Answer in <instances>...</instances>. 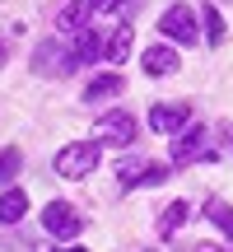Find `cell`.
I'll return each mask as SVG.
<instances>
[{
  "mask_svg": "<svg viewBox=\"0 0 233 252\" xmlns=\"http://www.w3.org/2000/svg\"><path fill=\"white\" fill-rule=\"evenodd\" d=\"M159 182H168V168L163 163H149L145 168V187H159Z\"/></svg>",
  "mask_w": 233,
  "mask_h": 252,
  "instance_id": "18",
  "label": "cell"
},
{
  "mask_svg": "<svg viewBox=\"0 0 233 252\" xmlns=\"http://www.w3.org/2000/svg\"><path fill=\"white\" fill-rule=\"evenodd\" d=\"M187 201H173V206H163V215H159V238H173L182 224H187Z\"/></svg>",
  "mask_w": 233,
  "mask_h": 252,
  "instance_id": "13",
  "label": "cell"
},
{
  "mask_svg": "<svg viewBox=\"0 0 233 252\" xmlns=\"http://www.w3.org/2000/svg\"><path fill=\"white\" fill-rule=\"evenodd\" d=\"M98 140H108V145H131V140H135V117H131V112H108V117L98 122Z\"/></svg>",
  "mask_w": 233,
  "mask_h": 252,
  "instance_id": "6",
  "label": "cell"
},
{
  "mask_svg": "<svg viewBox=\"0 0 233 252\" xmlns=\"http://www.w3.org/2000/svg\"><path fill=\"white\" fill-rule=\"evenodd\" d=\"M159 33H163V37H173V42H196V19H191V9H187V5L163 9Z\"/></svg>",
  "mask_w": 233,
  "mask_h": 252,
  "instance_id": "5",
  "label": "cell"
},
{
  "mask_svg": "<svg viewBox=\"0 0 233 252\" xmlns=\"http://www.w3.org/2000/svg\"><path fill=\"white\" fill-rule=\"evenodd\" d=\"M126 52H131V24L121 19V24L112 28V42H108V65H121Z\"/></svg>",
  "mask_w": 233,
  "mask_h": 252,
  "instance_id": "15",
  "label": "cell"
},
{
  "mask_svg": "<svg viewBox=\"0 0 233 252\" xmlns=\"http://www.w3.org/2000/svg\"><path fill=\"white\" fill-rule=\"evenodd\" d=\"M205 220H210L224 238H233V206H229V201H215V196H210V201H205Z\"/></svg>",
  "mask_w": 233,
  "mask_h": 252,
  "instance_id": "14",
  "label": "cell"
},
{
  "mask_svg": "<svg viewBox=\"0 0 233 252\" xmlns=\"http://www.w3.org/2000/svg\"><path fill=\"white\" fill-rule=\"evenodd\" d=\"M140 61H145L149 75H173V70H177V52H168V47H149Z\"/></svg>",
  "mask_w": 233,
  "mask_h": 252,
  "instance_id": "11",
  "label": "cell"
},
{
  "mask_svg": "<svg viewBox=\"0 0 233 252\" xmlns=\"http://www.w3.org/2000/svg\"><path fill=\"white\" fill-rule=\"evenodd\" d=\"M98 154H103L98 140H75V145H65V150L56 154V173L80 182V178H89V173L98 168Z\"/></svg>",
  "mask_w": 233,
  "mask_h": 252,
  "instance_id": "1",
  "label": "cell"
},
{
  "mask_svg": "<svg viewBox=\"0 0 233 252\" xmlns=\"http://www.w3.org/2000/svg\"><path fill=\"white\" fill-rule=\"evenodd\" d=\"M140 252H154V248H140Z\"/></svg>",
  "mask_w": 233,
  "mask_h": 252,
  "instance_id": "22",
  "label": "cell"
},
{
  "mask_svg": "<svg viewBox=\"0 0 233 252\" xmlns=\"http://www.w3.org/2000/svg\"><path fill=\"white\" fill-rule=\"evenodd\" d=\"M19 163H24V154L9 145V150L0 154V182H9V178H14V173H19Z\"/></svg>",
  "mask_w": 233,
  "mask_h": 252,
  "instance_id": "17",
  "label": "cell"
},
{
  "mask_svg": "<svg viewBox=\"0 0 233 252\" xmlns=\"http://www.w3.org/2000/svg\"><path fill=\"white\" fill-rule=\"evenodd\" d=\"M56 252H89V248H56Z\"/></svg>",
  "mask_w": 233,
  "mask_h": 252,
  "instance_id": "20",
  "label": "cell"
},
{
  "mask_svg": "<svg viewBox=\"0 0 233 252\" xmlns=\"http://www.w3.org/2000/svg\"><path fill=\"white\" fill-rule=\"evenodd\" d=\"M205 42H210V47L224 42V14H219L215 5H205Z\"/></svg>",
  "mask_w": 233,
  "mask_h": 252,
  "instance_id": "16",
  "label": "cell"
},
{
  "mask_svg": "<svg viewBox=\"0 0 233 252\" xmlns=\"http://www.w3.org/2000/svg\"><path fill=\"white\" fill-rule=\"evenodd\" d=\"M196 159H215V145H210L205 126H187V131L173 135V163L187 168V163H196Z\"/></svg>",
  "mask_w": 233,
  "mask_h": 252,
  "instance_id": "2",
  "label": "cell"
},
{
  "mask_svg": "<svg viewBox=\"0 0 233 252\" xmlns=\"http://www.w3.org/2000/svg\"><path fill=\"white\" fill-rule=\"evenodd\" d=\"M149 126L159 135H177V131L191 126V108H187V103H159V108L149 112Z\"/></svg>",
  "mask_w": 233,
  "mask_h": 252,
  "instance_id": "4",
  "label": "cell"
},
{
  "mask_svg": "<svg viewBox=\"0 0 233 252\" xmlns=\"http://www.w3.org/2000/svg\"><path fill=\"white\" fill-rule=\"evenodd\" d=\"M126 89L121 75H98V80H89V89H84V103H103V98H116V94Z\"/></svg>",
  "mask_w": 233,
  "mask_h": 252,
  "instance_id": "9",
  "label": "cell"
},
{
  "mask_svg": "<svg viewBox=\"0 0 233 252\" xmlns=\"http://www.w3.org/2000/svg\"><path fill=\"white\" fill-rule=\"evenodd\" d=\"M98 14V0H70L61 14V28L65 33H75V28H89V19Z\"/></svg>",
  "mask_w": 233,
  "mask_h": 252,
  "instance_id": "8",
  "label": "cell"
},
{
  "mask_svg": "<svg viewBox=\"0 0 233 252\" xmlns=\"http://www.w3.org/2000/svg\"><path fill=\"white\" fill-rule=\"evenodd\" d=\"M98 28H75L70 33V65H93L98 61Z\"/></svg>",
  "mask_w": 233,
  "mask_h": 252,
  "instance_id": "7",
  "label": "cell"
},
{
  "mask_svg": "<svg viewBox=\"0 0 233 252\" xmlns=\"http://www.w3.org/2000/svg\"><path fill=\"white\" fill-rule=\"evenodd\" d=\"M24 210H28V196H24L19 187H9L5 196H0V224H19Z\"/></svg>",
  "mask_w": 233,
  "mask_h": 252,
  "instance_id": "12",
  "label": "cell"
},
{
  "mask_svg": "<svg viewBox=\"0 0 233 252\" xmlns=\"http://www.w3.org/2000/svg\"><path fill=\"white\" fill-rule=\"evenodd\" d=\"M42 224H47V234H56V238H75L84 229V220H80V210H75V206L52 201V206L42 210Z\"/></svg>",
  "mask_w": 233,
  "mask_h": 252,
  "instance_id": "3",
  "label": "cell"
},
{
  "mask_svg": "<svg viewBox=\"0 0 233 252\" xmlns=\"http://www.w3.org/2000/svg\"><path fill=\"white\" fill-rule=\"evenodd\" d=\"M0 65H5V47H0Z\"/></svg>",
  "mask_w": 233,
  "mask_h": 252,
  "instance_id": "21",
  "label": "cell"
},
{
  "mask_svg": "<svg viewBox=\"0 0 233 252\" xmlns=\"http://www.w3.org/2000/svg\"><path fill=\"white\" fill-rule=\"evenodd\" d=\"M37 70H42V75H56V70H75V65H70V47L61 52L56 42H47L42 52H37Z\"/></svg>",
  "mask_w": 233,
  "mask_h": 252,
  "instance_id": "10",
  "label": "cell"
},
{
  "mask_svg": "<svg viewBox=\"0 0 233 252\" xmlns=\"http://www.w3.org/2000/svg\"><path fill=\"white\" fill-rule=\"evenodd\" d=\"M116 5H121V0H98V9H116Z\"/></svg>",
  "mask_w": 233,
  "mask_h": 252,
  "instance_id": "19",
  "label": "cell"
}]
</instances>
